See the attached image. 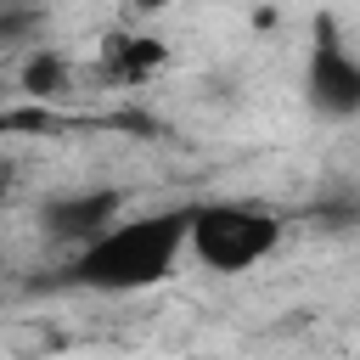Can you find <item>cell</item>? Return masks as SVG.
Here are the masks:
<instances>
[{
    "instance_id": "52a82bcc",
    "label": "cell",
    "mask_w": 360,
    "mask_h": 360,
    "mask_svg": "<svg viewBox=\"0 0 360 360\" xmlns=\"http://www.w3.org/2000/svg\"><path fill=\"white\" fill-rule=\"evenodd\" d=\"M45 11L28 6V0H0V45H28L39 34Z\"/></svg>"
},
{
    "instance_id": "ba28073f",
    "label": "cell",
    "mask_w": 360,
    "mask_h": 360,
    "mask_svg": "<svg viewBox=\"0 0 360 360\" xmlns=\"http://www.w3.org/2000/svg\"><path fill=\"white\" fill-rule=\"evenodd\" d=\"M6 191H11V163L0 158V197H6Z\"/></svg>"
},
{
    "instance_id": "277c9868",
    "label": "cell",
    "mask_w": 360,
    "mask_h": 360,
    "mask_svg": "<svg viewBox=\"0 0 360 360\" xmlns=\"http://www.w3.org/2000/svg\"><path fill=\"white\" fill-rule=\"evenodd\" d=\"M118 214H124V191H112V186H79V191H56L39 208V225H45V236H56L68 248H84Z\"/></svg>"
},
{
    "instance_id": "7a4b0ae2",
    "label": "cell",
    "mask_w": 360,
    "mask_h": 360,
    "mask_svg": "<svg viewBox=\"0 0 360 360\" xmlns=\"http://www.w3.org/2000/svg\"><path fill=\"white\" fill-rule=\"evenodd\" d=\"M281 248V219L259 202H236V197H214V202H191L186 219V253L214 270V276H242L253 264H264Z\"/></svg>"
},
{
    "instance_id": "6da1fadb",
    "label": "cell",
    "mask_w": 360,
    "mask_h": 360,
    "mask_svg": "<svg viewBox=\"0 0 360 360\" xmlns=\"http://www.w3.org/2000/svg\"><path fill=\"white\" fill-rule=\"evenodd\" d=\"M186 208H146V214H118L107 231H96L84 248L68 259V281L90 292H146L174 276L186 253Z\"/></svg>"
},
{
    "instance_id": "3957f363",
    "label": "cell",
    "mask_w": 360,
    "mask_h": 360,
    "mask_svg": "<svg viewBox=\"0 0 360 360\" xmlns=\"http://www.w3.org/2000/svg\"><path fill=\"white\" fill-rule=\"evenodd\" d=\"M304 101L332 124L360 118V51L343 39L338 17H315L309 56H304Z\"/></svg>"
},
{
    "instance_id": "8992f818",
    "label": "cell",
    "mask_w": 360,
    "mask_h": 360,
    "mask_svg": "<svg viewBox=\"0 0 360 360\" xmlns=\"http://www.w3.org/2000/svg\"><path fill=\"white\" fill-rule=\"evenodd\" d=\"M158 62H163V45L146 39V34H112V39H107V68H112L118 79H141V73H152Z\"/></svg>"
},
{
    "instance_id": "5b68a950",
    "label": "cell",
    "mask_w": 360,
    "mask_h": 360,
    "mask_svg": "<svg viewBox=\"0 0 360 360\" xmlns=\"http://www.w3.org/2000/svg\"><path fill=\"white\" fill-rule=\"evenodd\" d=\"M68 84H73V68H68L62 51H45V45H39V51L22 62V90H28V96L56 101V96H68Z\"/></svg>"
}]
</instances>
